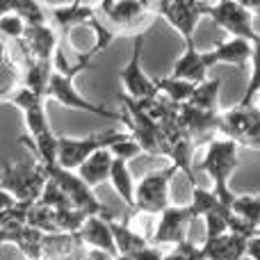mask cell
Wrapping results in <instances>:
<instances>
[{
	"label": "cell",
	"instance_id": "1",
	"mask_svg": "<svg viewBox=\"0 0 260 260\" xmlns=\"http://www.w3.org/2000/svg\"><path fill=\"white\" fill-rule=\"evenodd\" d=\"M238 144L229 137H215L208 142L203 160L199 162V169L206 171L212 178V192L219 197V201L224 206H233L235 194L231 192L229 180L233 176V171L238 169L240 157H238Z\"/></svg>",
	"mask_w": 260,
	"mask_h": 260
},
{
	"label": "cell",
	"instance_id": "2",
	"mask_svg": "<svg viewBox=\"0 0 260 260\" xmlns=\"http://www.w3.org/2000/svg\"><path fill=\"white\" fill-rule=\"evenodd\" d=\"M119 99H121V121L126 123L130 137L139 144L142 153L151 157H165V139H162L160 123L153 121L130 96L121 94Z\"/></svg>",
	"mask_w": 260,
	"mask_h": 260
},
{
	"label": "cell",
	"instance_id": "3",
	"mask_svg": "<svg viewBox=\"0 0 260 260\" xmlns=\"http://www.w3.org/2000/svg\"><path fill=\"white\" fill-rule=\"evenodd\" d=\"M44 169H46V174H48V178H53L55 183L59 185V189L69 197V201H71L73 208L82 210L89 217L96 215V217H103V219H112V210L96 197L94 189H91L89 185L76 174V171L64 169V167H59L57 162L44 167Z\"/></svg>",
	"mask_w": 260,
	"mask_h": 260
},
{
	"label": "cell",
	"instance_id": "4",
	"mask_svg": "<svg viewBox=\"0 0 260 260\" xmlns=\"http://www.w3.org/2000/svg\"><path fill=\"white\" fill-rule=\"evenodd\" d=\"M48 180L41 162H14L5 165L0 171V185L21 203H37Z\"/></svg>",
	"mask_w": 260,
	"mask_h": 260
},
{
	"label": "cell",
	"instance_id": "5",
	"mask_svg": "<svg viewBox=\"0 0 260 260\" xmlns=\"http://www.w3.org/2000/svg\"><path fill=\"white\" fill-rule=\"evenodd\" d=\"M130 133L123 130H103V133H94L89 137H57V165L64 169L76 171L91 153L101 151V148H110L114 142L128 137Z\"/></svg>",
	"mask_w": 260,
	"mask_h": 260
},
{
	"label": "cell",
	"instance_id": "6",
	"mask_svg": "<svg viewBox=\"0 0 260 260\" xmlns=\"http://www.w3.org/2000/svg\"><path fill=\"white\" fill-rule=\"evenodd\" d=\"M176 167L169 165L165 169L148 171L146 176L139 178L135 185V212H144V215H160L165 208L171 206L169 187L171 178L176 176Z\"/></svg>",
	"mask_w": 260,
	"mask_h": 260
},
{
	"label": "cell",
	"instance_id": "7",
	"mask_svg": "<svg viewBox=\"0 0 260 260\" xmlns=\"http://www.w3.org/2000/svg\"><path fill=\"white\" fill-rule=\"evenodd\" d=\"M219 135L233 139L238 146L260 151V110L256 105H235L221 112Z\"/></svg>",
	"mask_w": 260,
	"mask_h": 260
},
{
	"label": "cell",
	"instance_id": "8",
	"mask_svg": "<svg viewBox=\"0 0 260 260\" xmlns=\"http://www.w3.org/2000/svg\"><path fill=\"white\" fill-rule=\"evenodd\" d=\"M73 80H76V76H71V73L53 71L50 82H48V89H46V99L57 101V103L64 105V108L80 110V112L96 114V117H103V119H112V121H121V112H114V110H108L105 105L91 103L89 99H85V96L76 89Z\"/></svg>",
	"mask_w": 260,
	"mask_h": 260
},
{
	"label": "cell",
	"instance_id": "9",
	"mask_svg": "<svg viewBox=\"0 0 260 260\" xmlns=\"http://www.w3.org/2000/svg\"><path fill=\"white\" fill-rule=\"evenodd\" d=\"M206 16L224 32H229L231 37H240V39L249 41L258 37L256 27H253V14L247 7H242L238 0H215V3L208 0Z\"/></svg>",
	"mask_w": 260,
	"mask_h": 260
},
{
	"label": "cell",
	"instance_id": "10",
	"mask_svg": "<svg viewBox=\"0 0 260 260\" xmlns=\"http://www.w3.org/2000/svg\"><path fill=\"white\" fill-rule=\"evenodd\" d=\"M208 0H155L153 12H157L180 37L185 44L194 41L197 23L206 16Z\"/></svg>",
	"mask_w": 260,
	"mask_h": 260
},
{
	"label": "cell",
	"instance_id": "11",
	"mask_svg": "<svg viewBox=\"0 0 260 260\" xmlns=\"http://www.w3.org/2000/svg\"><path fill=\"white\" fill-rule=\"evenodd\" d=\"M144 41H146V30L137 32L133 39V53H130L128 64L119 71L123 85V94L130 96L133 101H142V99H151L157 94L155 80L146 76V71L142 69V53H144Z\"/></svg>",
	"mask_w": 260,
	"mask_h": 260
},
{
	"label": "cell",
	"instance_id": "12",
	"mask_svg": "<svg viewBox=\"0 0 260 260\" xmlns=\"http://www.w3.org/2000/svg\"><path fill=\"white\" fill-rule=\"evenodd\" d=\"M99 18L117 32H133L151 14V7L142 0H101L96 7Z\"/></svg>",
	"mask_w": 260,
	"mask_h": 260
},
{
	"label": "cell",
	"instance_id": "13",
	"mask_svg": "<svg viewBox=\"0 0 260 260\" xmlns=\"http://www.w3.org/2000/svg\"><path fill=\"white\" fill-rule=\"evenodd\" d=\"M18 46L23 48L25 59H48V62H53L55 50L62 44H59V35L55 30V25L44 21V23H27L25 35L18 41Z\"/></svg>",
	"mask_w": 260,
	"mask_h": 260
},
{
	"label": "cell",
	"instance_id": "14",
	"mask_svg": "<svg viewBox=\"0 0 260 260\" xmlns=\"http://www.w3.org/2000/svg\"><path fill=\"white\" fill-rule=\"evenodd\" d=\"M192 224L187 206H169L160 212V221H157L155 231H153L148 242L162 247V244H180L183 240H187V226Z\"/></svg>",
	"mask_w": 260,
	"mask_h": 260
},
{
	"label": "cell",
	"instance_id": "15",
	"mask_svg": "<svg viewBox=\"0 0 260 260\" xmlns=\"http://www.w3.org/2000/svg\"><path fill=\"white\" fill-rule=\"evenodd\" d=\"M178 121L180 126L187 130V135L194 139V144L201 139H215L219 135V123H221V112H210V110H199L194 105L183 103L178 108Z\"/></svg>",
	"mask_w": 260,
	"mask_h": 260
},
{
	"label": "cell",
	"instance_id": "16",
	"mask_svg": "<svg viewBox=\"0 0 260 260\" xmlns=\"http://www.w3.org/2000/svg\"><path fill=\"white\" fill-rule=\"evenodd\" d=\"M96 16V7L87 5L85 0H69V3L55 5L50 7V18H53V25L57 30V35L62 39H71L73 30L78 25H85Z\"/></svg>",
	"mask_w": 260,
	"mask_h": 260
},
{
	"label": "cell",
	"instance_id": "17",
	"mask_svg": "<svg viewBox=\"0 0 260 260\" xmlns=\"http://www.w3.org/2000/svg\"><path fill=\"white\" fill-rule=\"evenodd\" d=\"M251 50H253V41L231 37L226 41H217L215 48L206 50V57L210 67H215V64H231V67L244 69L247 62L251 59Z\"/></svg>",
	"mask_w": 260,
	"mask_h": 260
},
{
	"label": "cell",
	"instance_id": "18",
	"mask_svg": "<svg viewBox=\"0 0 260 260\" xmlns=\"http://www.w3.org/2000/svg\"><path fill=\"white\" fill-rule=\"evenodd\" d=\"M208 69H210V64H208L206 50H199L197 44L189 41V44H185L183 55L174 62V69H171L169 76L199 85V82H203L208 78Z\"/></svg>",
	"mask_w": 260,
	"mask_h": 260
},
{
	"label": "cell",
	"instance_id": "19",
	"mask_svg": "<svg viewBox=\"0 0 260 260\" xmlns=\"http://www.w3.org/2000/svg\"><path fill=\"white\" fill-rule=\"evenodd\" d=\"M203 260H242L247 256V238L235 233H224L219 238H206L199 247Z\"/></svg>",
	"mask_w": 260,
	"mask_h": 260
},
{
	"label": "cell",
	"instance_id": "20",
	"mask_svg": "<svg viewBox=\"0 0 260 260\" xmlns=\"http://www.w3.org/2000/svg\"><path fill=\"white\" fill-rule=\"evenodd\" d=\"M78 238L85 247L89 249H101V251H108L112 256H117V247H114V238H112V229H110V219L103 217H87L82 229L78 231Z\"/></svg>",
	"mask_w": 260,
	"mask_h": 260
},
{
	"label": "cell",
	"instance_id": "21",
	"mask_svg": "<svg viewBox=\"0 0 260 260\" xmlns=\"http://www.w3.org/2000/svg\"><path fill=\"white\" fill-rule=\"evenodd\" d=\"M112 153L110 148H101V151L91 153L85 162L76 169V174L89 185L91 189L103 185L105 180H110V169H112Z\"/></svg>",
	"mask_w": 260,
	"mask_h": 260
},
{
	"label": "cell",
	"instance_id": "22",
	"mask_svg": "<svg viewBox=\"0 0 260 260\" xmlns=\"http://www.w3.org/2000/svg\"><path fill=\"white\" fill-rule=\"evenodd\" d=\"M110 229H112V238H114V247H117V256H133L135 251L144 249L148 242V238L139 231L130 229L126 221H117L112 217L110 219Z\"/></svg>",
	"mask_w": 260,
	"mask_h": 260
},
{
	"label": "cell",
	"instance_id": "23",
	"mask_svg": "<svg viewBox=\"0 0 260 260\" xmlns=\"http://www.w3.org/2000/svg\"><path fill=\"white\" fill-rule=\"evenodd\" d=\"M85 247L78 238V233H46L44 247H41V260H59L76 249Z\"/></svg>",
	"mask_w": 260,
	"mask_h": 260
},
{
	"label": "cell",
	"instance_id": "24",
	"mask_svg": "<svg viewBox=\"0 0 260 260\" xmlns=\"http://www.w3.org/2000/svg\"><path fill=\"white\" fill-rule=\"evenodd\" d=\"M110 183H112L114 192L119 194L123 203L135 212V178L130 174V167L126 160H112V169H110Z\"/></svg>",
	"mask_w": 260,
	"mask_h": 260
},
{
	"label": "cell",
	"instance_id": "25",
	"mask_svg": "<svg viewBox=\"0 0 260 260\" xmlns=\"http://www.w3.org/2000/svg\"><path fill=\"white\" fill-rule=\"evenodd\" d=\"M50 76H53V62L48 59H25V69H23V85L32 89L35 94L44 96L48 89Z\"/></svg>",
	"mask_w": 260,
	"mask_h": 260
},
{
	"label": "cell",
	"instance_id": "26",
	"mask_svg": "<svg viewBox=\"0 0 260 260\" xmlns=\"http://www.w3.org/2000/svg\"><path fill=\"white\" fill-rule=\"evenodd\" d=\"M219 89H221L219 78H206L203 82H199V85L194 87L187 105H194V108H199V110L217 112V110H219Z\"/></svg>",
	"mask_w": 260,
	"mask_h": 260
},
{
	"label": "cell",
	"instance_id": "27",
	"mask_svg": "<svg viewBox=\"0 0 260 260\" xmlns=\"http://www.w3.org/2000/svg\"><path fill=\"white\" fill-rule=\"evenodd\" d=\"M187 210H189V217H192V221H194L197 217H206L208 212L231 210V208L224 206V203L219 201V197H217L212 189H206V187H199V185H192V201H189Z\"/></svg>",
	"mask_w": 260,
	"mask_h": 260
},
{
	"label": "cell",
	"instance_id": "28",
	"mask_svg": "<svg viewBox=\"0 0 260 260\" xmlns=\"http://www.w3.org/2000/svg\"><path fill=\"white\" fill-rule=\"evenodd\" d=\"M155 87H157V94H162L165 99H169L176 105H183L189 101V96H192L197 85L189 80L174 78V76H165V78H155Z\"/></svg>",
	"mask_w": 260,
	"mask_h": 260
},
{
	"label": "cell",
	"instance_id": "29",
	"mask_svg": "<svg viewBox=\"0 0 260 260\" xmlns=\"http://www.w3.org/2000/svg\"><path fill=\"white\" fill-rule=\"evenodd\" d=\"M7 12L21 14L27 23H44L46 16H48L46 9L37 0H0V16Z\"/></svg>",
	"mask_w": 260,
	"mask_h": 260
},
{
	"label": "cell",
	"instance_id": "30",
	"mask_svg": "<svg viewBox=\"0 0 260 260\" xmlns=\"http://www.w3.org/2000/svg\"><path fill=\"white\" fill-rule=\"evenodd\" d=\"M44 235L39 229H32V226H23L18 240L14 247H18V251L23 253L27 260H41V247H44Z\"/></svg>",
	"mask_w": 260,
	"mask_h": 260
},
{
	"label": "cell",
	"instance_id": "31",
	"mask_svg": "<svg viewBox=\"0 0 260 260\" xmlns=\"http://www.w3.org/2000/svg\"><path fill=\"white\" fill-rule=\"evenodd\" d=\"M249 62H251V78H249V85L238 105H253V99L260 94V35L253 39V50Z\"/></svg>",
	"mask_w": 260,
	"mask_h": 260
},
{
	"label": "cell",
	"instance_id": "32",
	"mask_svg": "<svg viewBox=\"0 0 260 260\" xmlns=\"http://www.w3.org/2000/svg\"><path fill=\"white\" fill-rule=\"evenodd\" d=\"M27 226L39 229L41 233H57V224H55V210L41 206L39 201L32 203L27 210Z\"/></svg>",
	"mask_w": 260,
	"mask_h": 260
},
{
	"label": "cell",
	"instance_id": "33",
	"mask_svg": "<svg viewBox=\"0 0 260 260\" xmlns=\"http://www.w3.org/2000/svg\"><path fill=\"white\" fill-rule=\"evenodd\" d=\"M231 210L238 217H242L244 221H249L251 226L260 229V194H256V197H235Z\"/></svg>",
	"mask_w": 260,
	"mask_h": 260
},
{
	"label": "cell",
	"instance_id": "34",
	"mask_svg": "<svg viewBox=\"0 0 260 260\" xmlns=\"http://www.w3.org/2000/svg\"><path fill=\"white\" fill-rule=\"evenodd\" d=\"M25 27H27V21L16 12H7L0 16V37L7 41L18 44L23 39V35H25Z\"/></svg>",
	"mask_w": 260,
	"mask_h": 260
},
{
	"label": "cell",
	"instance_id": "35",
	"mask_svg": "<svg viewBox=\"0 0 260 260\" xmlns=\"http://www.w3.org/2000/svg\"><path fill=\"white\" fill-rule=\"evenodd\" d=\"M89 215H85L78 208H64V210H55V224H57V233H78L85 224V219Z\"/></svg>",
	"mask_w": 260,
	"mask_h": 260
},
{
	"label": "cell",
	"instance_id": "36",
	"mask_svg": "<svg viewBox=\"0 0 260 260\" xmlns=\"http://www.w3.org/2000/svg\"><path fill=\"white\" fill-rule=\"evenodd\" d=\"M39 203L41 206H46V208H50V210H64V208H71L69 197L59 189V185L55 183L53 178L46 180L44 192H41V197H39Z\"/></svg>",
	"mask_w": 260,
	"mask_h": 260
},
{
	"label": "cell",
	"instance_id": "37",
	"mask_svg": "<svg viewBox=\"0 0 260 260\" xmlns=\"http://www.w3.org/2000/svg\"><path fill=\"white\" fill-rule=\"evenodd\" d=\"M233 210H217L206 215V238H219V235L229 233V217Z\"/></svg>",
	"mask_w": 260,
	"mask_h": 260
},
{
	"label": "cell",
	"instance_id": "38",
	"mask_svg": "<svg viewBox=\"0 0 260 260\" xmlns=\"http://www.w3.org/2000/svg\"><path fill=\"white\" fill-rule=\"evenodd\" d=\"M110 153H112V157H119V160L130 162V160H135L137 155H142V148H139V144L128 135V137L114 142L112 146H110Z\"/></svg>",
	"mask_w": 260,
	"mask_h": 260
},
{
	"label": "cell",
	"instance_id": "39",
	"mask_svg": "<svg viewBox=\"0 0 260 260\" xmlns=\"http://www.w3.org/2000/svg\"><path fill=\"white\" fill-rule=\"evenodd\" d=\"M133 260H162L165 258V251H162L160 247H155V244H146L144 249H139V251H135Z\"/></svg>",
	"mask_w": 260,
	"mask_h": 260
},
{
	"label": "cell",
	"instance_id": "40",
	"mask_svg": "<svg viewBox=\"0 0 260 260\" xmlns=\"http://www.w3.org/2000/svg\"><path fill=\"white\" fill-rule=\"evenodd\" d=\"M23 226H7V229H0V247H3V244H16L18 233H21Z\"/></svg>",
	"mask_w": 260,
	"mask_h": 260
},
{
	"label": "cell",
	"instance_id": "41",
	"mask_svg": "<svg viewBox=\"0 0 260 260\" xmlns=\"http://www.w3.org/2000/svg\"><path fill=\"white\" fill-rule=\"evenodd\" d=\"M247 256L251 260H260V233L247 240Z\"/></svg>",
	"mask_w": 260,
	"mask_h": 260
},
{
	"label": "cell",
	"instance_id": "42",
	"mask_svg": "<svg viewBox=\"0 0 260 260\" xmlns=\"http://www.w3.org/2000/svg\"><path fill=\"white\" fill-rule=\"evenodd\" d=\"M114 258H117V256H112V253H108V251L85 247V260H114Z\"/></svg>",
	"mask_w": 260,
	"mask_h": 260
},
{
	"label": "cell",
	"instance_id": "43",
	"mask_svg": "<svg viewBox=\"0 0 260 260\" xmlns=\"http://www.w3.org/2000/svg\"><path fill=\"white\" fill-rule=\"evenodd\" d=\"M16 199L12 197V194L7 192V189L3 187V185H0V210H7V208H12V206H16Z\"/></svg>",
	"mask_w": 260,
	"mask_h": 260
},
{
	"label": "cell",
	"instance_id": "44",
	"mask_svg": "<svg viewBox=\"0 0 260 260\" xmlns=\"http://www.w3.org/2000/svg\"><path fill=\"white\" fill-rule=\"evenodd\" d=\"M162 260H192V258H189L185 251H180L178 247H174V251L165 253V258H162Z\"/></svg>",
	"mask_w": 260,
	"mask_h": 260
},
{
	"label": "cell",
	"instance_id": "45",
	"mask_svg": "<svg viewBox=\"0 0 260 260\" xmlns=\"http://www.w3.org/2000/svg\"><path fill=\"white\" fill-rule=\"evenodd\" d=\"M240 5H242V7H247L249 12H260V0H238Z\"/></svg>",
	"mask_w": 260,
	"mask_h": 260
},
{
	"label": "cell",
	"instance_id": "46",
	"mask_svg": "<svg viewBox=\"0 0 260 260\" xmlns=\"http://www.w3.org/2000/svg\"><path fill=\"white\" fill-rule=\"evenodd\" d=\"M59 260H85V247L76 249L73 253H69V256H64V258H59Z\"/></svg>",
	"mask_w": 260,
	"mask_h": 260
},
{
	"label": "cell",
	"instance_id": "47",
	"mask_svg": "<svg viewBox=\"0 0 260 260\" xmlns=\"http://www.w3.org/2000/svg\"><path fill=\"white\" fill-rule=\"evenodd\" d=\"M114 260H133V258H130V256H117Z\"/></svg>",
	"mask_w": 260,
	"mask_h": 260
},
{
	"label": "cell",
	"instance_id": "48",
	"mask_svg": "<svg viewBox=\"0 0 260 260\" xmlns=\"http://www.w3.org/2000/svg\"><path fill=\"white\" fill-rule=\"evenodd\" d=\"M256 99H258V105H256V108H258V110H260V94H258V96H256Z\"/></svg>",
	"mask_w": 260,
	"mask_h": 260
},
{
	"label": "cell",
	"instance_id": "49",
	"mask_svg": "<svg viewBox=\"0 0 260 260\" xmlns=\"http://www.w3.org/2000/svg\"><path fill=\"white\" fill-rule=\"evenodd\" d=\"M55 3H59V5H62V3H69V0H55Z\"/></svg>",
	"mask_w": 260,
	"mask_h": 260
},
{
	"label": "cell",
	"instance_id": "50",
	"mask_svg": "<svg viewBox=\"0 0 260 260\" xmlns=\"http://www.w3.org/2000/svg\"><path fill=\"white\" fill-rule=\"evenodd\" d=\"M0 249H3V247H0ZM0 256H3V253H0Z\"/></svg>",
	"mask_w": 260,
	"mask_h": 260
},
{
	"label": "cell",
	"instance_id": "51",
	"mask_svg": "<svg viewBox=\"0 0 260 260\" xmlns=\"http://www.w3.org/2000/svg\"><path fill=\"white\" fill-rule=\"evenodd\" d=\"M201 260H203V258H201Z\"/></svg>",
	"mask_w": 260,
	"mask_h": 260
}]
</instances>
